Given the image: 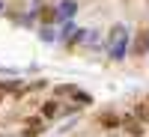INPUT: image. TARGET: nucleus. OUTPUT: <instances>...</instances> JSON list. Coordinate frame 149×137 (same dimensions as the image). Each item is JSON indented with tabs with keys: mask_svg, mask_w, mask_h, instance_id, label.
<instances>
[{
	"mask_svg": "<svg viewBox=\"0 0 149 137\" xmlns=\"http://www.w3.org/2000/svg\"><path fill=\"white\" fill-rule=\"evenodd\" d=\"M57 113H60V107H57L54 102H45V104H42V116H45V119H54Z\"/></svg>",
	"mask_w": 149,
	"mask_h": 137,
	"instance_id": "nucleus-1",
	"label": "nucleus"
},
{
	"mask_svg": "<svg viewBox=\"0 0 149 137\" xmlns=\"http://www.w3.org/2000/svg\"><path fill=\"white\" fill-rule=\"evenodd\" d=\"M146 48H149V33L143 30V33L137 36V45H134V51H137V54H143V51H146Z\"/></svg>",
	"mask_w": 149,
	"mask_h": 137,
	"instance_id": "nucleus-2",
	"label": "nucleus"
},
{
	"mask_svg": "<svg viewBox=\"0 0 149 137\" xmlns=\"http://www.w3.org/2000/svg\"><path fill=\"white\" fill-rule=\"evenodd\" d=\"M122 125H125V131H131V134H140V131H143V128L137 125V122H131L128 116H125V122H122Z\"/></svg>",
	"mask_w": 149,
	"mask_h": 137,
	"instance_id": "nucleus-3",
	"label": "nucleus"
},
{
	"mask_svg": "<svg viewBox=\"0 0 149 137\" xmlns=\"http://www.w3.org/2000/svg\"><path fill=\"white\" fill-rule=\"evenodd\" d=\"M102 125H104V128H113V125H119V119H116V116H104Z\"/></svg>",
	"mask_w": 149,
	"mask_h": 137,
	"instance_id": "nucleus-4",
	"label": "nucleus"
},
{
	"mask_svg": "<svg viewBox=\"0 0 149 137\" xmlns=\"http://www.w3.org/2000/svg\"><path fill=\"white\" fill-rule=\"evenodd\" d=\"M27 125H33V131H39L42 128V119H27Z\"/></svg>",
	"mask_w": 149,
	"mask_h": 137,
	"instance_id": "nucleus-5",
	"label": "nucleus"
},
{
	"mask_svg": "<svg viewBox=\"0 0 149 137\" xmlns=\"http://www.w3.org/2000/svg\"><path fill=\"white\" fill-rule=\"evenodd\" d=\"M0 90H6V83H0Z\"/></svg>",
	"mask_w": 149,
	"mask_h": 137,
	"instance_id": "nucleus-6",
	"label": "nucleus"
},
{
	"mask_svg": "<svg viewBox=\"0 0 149 137\" xmlns=\"http://www.w3.org/2000/svg\"><path fill=\"white\" fill-rule=\"evenodd\" d=\"M0 98H3V95H0Z\"/></svg>",
	"mask_w": 149,
	"mask_h": 137,
	"instance_id": "nucleus-7",
	"label": "nucleus"
}]
</instances>
